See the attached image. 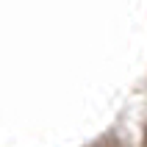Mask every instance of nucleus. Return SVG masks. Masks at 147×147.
<instances>
[{
    "mask_svg": "<svg viewBox=\"0 0 147 147\" xmlns=\"http://www.w3.org/2000/svg\"><path fill=\"white\" fill-rule=\"evenodd\" d=\"M144 142H147V139H144Z\"/></svg>",
    "mask_w": 147,
    "mask_h": 147,
    "instance_id": "nucleus-1",
    "label": "nucleus"
}]
</instances>
